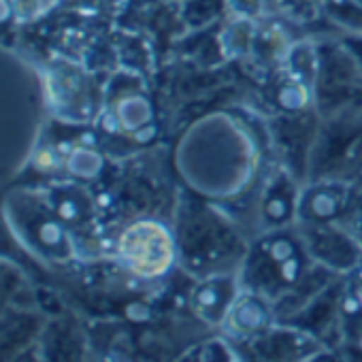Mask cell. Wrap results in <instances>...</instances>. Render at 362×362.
<instances>
[{"mask_svg":"<svg viewBox=\"0 0 362 362\" xmlns=\"http://www.w3.org/2000/svg\"><path fill=\"white\" fill-rule=\"evenodd\" d=\"M122 262L141 277H158L168 271L175 258L170 235L153 222L132 224L117 245Z\"/></svg>","mask_w":362,"mask_h":362,"instance_id":"6da1fadb","label":"cell"}]
</instances>
